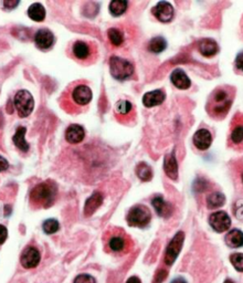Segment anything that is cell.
Here are the masks:
<instances>
[{"instance_id": "obj_34", "label": "cell", "mask_w": 243, "mask_h": 283, "mask_svg": "<svg viewBox=\"0 0 243 283\" xmlns=\"http://www.w3.org/2000/svg\"><path fill=\"white\" fill-rule=\"evenodd\" d=\"M74 283H95V279L90 275H80L75 278Z\"/></svg>"}, {"instance_id": "obj_17", "label": "cell", "mask_w": 243, "mask_h": 283, "mask_svg": "<svg viewBox=\"0 0 243 283\" xmlns=\"http://www.w3.org/2000/svg\"><path fill=\"white\" fill-rule=\"evenodd\" d=\"M198 50L201 53L202 56L206 58H211L215 56L219 51V46L218 43L213 39H201L199 42H198Z\"/></svg>"}, {"instance_id": "obj_24", "label": "cell", "mask_w": 243, "mask_h": 283, "mask_svg": "<svg viewBox=\"0 0 243 283\" xmlns=\"http://www.w3.org/2000/svg\"><path fill=\"white\" fill-rule=\"evenodd\" d=\"M226 244L230 248H241L243 247V232L239 229H232L226 236Z\"/></svg>"}, {"instance_id": "obj_26", "label": "cell", "mask_w": 243, "mask_h": 283, "mask_svg": "<svg viewBox=\"0 0 243 283\" xmlns=\"http://www.w3.org/2000/svg\"><path fill=\"white\" fill-rule=\"evenodd\" d=\"M26 132H27L26 127H22V126L18 127L17 132L12 138L13 144H15V145L22 152H27L29 150V144L26 141Z\"/></svg>"}, {"instance_id": "obj_9", "label": "cell", "mask_w": 243, "mask_h": 283, "mask_svg": "<svg viewBox=\"0 0 243 283\" xmlns=\"http://www.w3.org/2000/svg\"><path fill=\"white\" fill-rule=\"evenodd\" d=\"M15 107L20 118H27L31 114L34 107V101L31 93L27 90H20L18 91L13 98Z\"/></svg>"}, {"instance_id": "obj_13", "label": "cell", "mask_w": 243, "mask_h": 283, "mask_svg": "<svg viewBox=\"0 0 243 283\" xmlns=\"http://www.w3.org/2000/svg\"><path fill=\"white\" fill-rule=\"evenodd\" d=\"M152 15L160 22H170L175 16L174 7L167 1H160L152 8Z\"/></svg>"}, {"instance_id": "obj_35", "label": "cell", "mask_w": 243, "mask_h": 283, "mask_svg": "<svg viewBox=\"0 0 243 283\" xmlns=\"http://www.w3.org/2000/svg\"><path fill=\"white\" fill-rule=\"evenodd\" d=\"M167 276H168L167 270H165V269H159V270L157 271L156 275H155L154 283H161L166 279V277Z\"/></svg>"}, {"instance_id": "obj_36", "label": "cell", "mask_w": 243, "mask_h": 283, "mask_svg": "<svg viewBox=\"0 0 243 283\" xmlns=\"http://www.w3.org/2000/svg\"><path fill=\"white\" fill-rule=\"evenodd\" d=\"M235 215L237 218L243 220V201H239V203L236 204Z\"/></svg>"}, {"instance_id": "obj_4", "label": "cell", "mask_w": 243, "mask_h": 283, "mask_svg": "<svg viewBox=\"0 0 243 283\" xmlns=\"http://www.w3.org/2000/svg\"><path fill=\"white\" fill-rule=\"evenodd\" d=\"M71 55L75 60L84 62V63H92L96 59L97 48L94 43L78 40L72 44Z\"/></svg>"}, {"instance_id": "obj_11", "label": "cell", "mask_w": 243, "mask_h": 283, "mask_svg": "<svg viewBox=\"0 0 243 283\" xmlns=\"http://www.w3.org/2000/svg\"><path fill=\"white\" fill-rule=\"evenodd\" d=\"M115 118L121 123H129L135 118L134 105L129 101L121 100L115 104Z\"/></svg>"}, {"instance_id": "obj_22", "label": "cell", "mask_w": 243, "mask_h": 283, "mask_svg": "<svg viewBox=\"0 0 243 283\" xmlns=\"http://www.w3.org/2000/svg\"><path fill=\"white\" fill-rule=\"evenodd\" d=\"M166 94L161 90H155V91L148 92L143 97V104L146 107H154L160 105L165 101Z\"/></svg>"}, {"instance_id": "obj_8", "label": "cell", "mask_w": 243, "mask_h": 283, "mask_svg": "<svg viewBox=\"0 0 243 283\" xmlns=\"http://www.w3.org/2000/svg\"><path fill=\"white\" fill-rule=\"evenodd\" d=\"M152 219V214L146 206L137 205L129 210V213L126 217L127 223L132 227L145 228L150 223Z\"/></svg>"}, {"instance_id": "obj_23", "label": "cell", "mask_w": 243, "mask_h": 283, "mask_svg": "<svg viewBox=\"0 0 243 283\" xmlns=\"http://www.w3.org/2000/svg\"><path fill=\"white\" fill-rule=\"evenodd\" d=\"M164 170H165L166 175H167L170 179L176 181L178 177V164H177L176 157H175L174 153L165 156Z\"/></svg>"}, {"instance_id": "obj_20", "label": "cell", "mask_w": 243, "mask_h": 283, "mask_svg": "<svg viewBox=\"0 0 243 283\" xmlns=\"http://www.w3.org/2000/svg\"><path fill=\"white\" fill-rule=\"evenodd\" d=\"M85 131L84 128L78 124H72L66 128L65 140L71 144H79L84 140Z\"/></svg>"}, {"instance_id": "obj_45", "label": "cell", "mask_w": 243, "mask_h": 283, "mask_svg": "<svg viewBox=\"0 0 243 283\" xmlns=\"http://www.w3.org/2000/svg\"><path fill=\"white\" fill-rule=\"evenodd\" d=\"M242 28H243V22H242Z\"/></svg>"}, {"instance_id": "obj_7", "label": "cell", "mask_w": 243, "mask_h": 283, "mask_svg": "<svg viewBox=\"0 0 243 283\" xmlns=\"http://www.w3.org/2000/svg\"><path fill=\"white\" fill-rule=\"evenodd\" d=\"M107 248L112 252H124L127 250L132 241L121 229H113L107 233Z\"/></svg>"}, {"instance_id": "obj_31", "label": "cell", "mask_w": 243, "mask_h": 283, "mask_svg": "<svg viewBox=\"0 0 243 283\" xmlns=\"http://www.w3.org/2000/svg\"><path fill=\"white\" fill-rule=\"evenodd\" d=\"M166 47H167V42L163 37L152 38L150 42V50L154 53L163 52Z\"/></svg>"}, {"instance_id": "obj_10", "label": "cell", "mask_w": 243, "mask_h": 283, "mask_svg": "<svg viewBox=\"0 0 243 283\" xmlns=\"http://www.w3.org/2000/svg\"><path fill=\"white\" fill-rule=\"evenodd\" d=\"M184 241V233L182 231L177 232L175 237L172 239V241L169 242L167 248H166L165 252V263L167 266H172V264L176 261L177 257L181 253L182 245Z\"/></svg>"}, {"instance_id": "obj_39", "label": "cell", "mask_w": 243, "mask_h": 283, "mask_svg": "<svg viewBox=\"0 0 243 283\" xmlns=\"http://www.w3.org/2000/svg\"><path fill=\"white\" fill-rule=\"evenodd\" d=\"M18 4H19V1H18V0H4L3 1V6L7 9H9V10L15 9Z\"/></svg>"}, {"instance_id": "obj_28", "label": "cell", "mask_w": 243, "mask_h": 283, "mask_svg": "<svg viewBox=\"0 0 243 283\" xmlns=\"http://www.w3.org/2000/svg\"><path fill=\"white\" fill-rule=\"evenodd\" d=\"M136 175L137 177L143 182H150L152 177V170L150 165L146 163H139L136 166Z\"/></svg>"}, {"instance_id": "obj_16", "label": "cell", "mask_w": 243, "mask_h": 283, "mask_svg": "<svg viewBox=\"0 0 243 283\" xmlns=\"http://www.w3.org/2000/svg\"><path fill=\"white\" fill-rule=\"evenodd\" d=\"M192 141L198 150L206 151V150H208L211 145V143H213V135H211V133L208 131V129L201 128V129H198V131L195 133Z\"/></svg>"}, {"instance_id": "obj_41", "label": "cell", "mask_w": 243, "mask_h": 283, "mask_svg": "<svg viewBox=\"0 0 243 283\" xmlns=\"http://www.w3.org/2000/svg\"><path fill=\"white\" fill-rule=\"evenodd\" d=\"M126 283H142L137 277H130Z\"/></svg>"}, {"instance_id": "obj_25", "label": "cell", "mask_w": 243, "mask_h": 283, "mask_svg": "<svg viewBox=\"0 0 243 283\" xmlns=\"http://www.w3.org/2000/svg\"><path fill=\"white\" fill-rule=\"evenodd\" d=\"M206 203L207 207L209 209H217L219 207H222L224 203H226V197H224L222 192L213 191L207 196Z\"/></svg>"}, {"instance_id": "obj_6", "label": "cell", "mask_w": 243, "mask_h": 283, "mask_svg": "<svg viewBox=\"0 0 243 283\" xmlns=\"http://www.w3.org/2000/svg\"><path fill=\"white\" fill-rule=\"evenodd\" d=\"M111 74L114 79L124 81L130 78L134 73V66L127 60L122 59L120 57H112L110 59Z\"/></svg>"}, {"instance_id": "obj_33", "label": "cell", "mask_w": 243, "mask_h": 283, "mask_svg": "<svg viewBox=\"0 0 243 283\" xmlns=\"http://www.w3.org/2000/svg\"><path fill=\"white\" fill-rule=\"evenodd\" d=\"M230 261L236 270L243 272V253H233L230 255Z\"/></svg>"}, {"instance_id": "obj_42", "label": "cell", "mask_w": 243, "mask_h": 283, "mask_svg": "<svg viewBox=\"0 0 243 283\" xmlns=\"http://www.w3.org/2000/svg\"><path fill=\"white\" fill-rule=\"evenodd\" d=\"M170 283H187V281L182 279V278H177V279H175L173 280Z\"/></svg>"}, {"instance_id": "obj_15", "label": "cell", "mask_w": 243, "mask_h": 283, "mask_svg": "<svg viewBox=\"0 0 243 283\" xmlns=\"http://www.w3.org/2000/svg\"><path fill=\"white\" fill-rule=\"evenodd\" d=\"M35 46L41 50H47L51 48L53 42H55V35L48 29H40L34 34Z\"/></svg>"}, {"instance_id": "obj_21", "label": "cell", "mask_w": 243, "mask_h": 283, "mask_svg": "<svg viewBox=\"0 0 243 283\" xmlns=\"http://www.w3.org/2000/svg\"><path fill=\"white\" fill-rule=\"evenodd\" d=\"M172 83L179 90H187L191 87V81L188 78L187 74L181 69H176L173 71L170 75Z\"/></svg>"}, {"instance_id": "obj_14", "label": "cell", "mask_w": 243, "mask_h": 283, "mask_svg": "<svg viewBox=\"0 0 243 283\" xmlns=\"http://www.w3.org/2000/svg\"><path fill=\"white\" fill-rule=\"evenodd\" d=\"M40 252L33 247H27L21 254L20 262L26 269L35 268L40 262Z\"/></svg>"}, {"instance_id": "obj_1", "label": "cell", "mask_w": 243, "mask_h": 283, "mask_svg": "<svg viewBox=\"0 0 243 283\" xmlns=\"http://www.w3.org/2000/svg\"><path fill=\"white\" fill-rule=\"evenodd\" d=\"M236 90L228 85L215 88L207 102V112L214 120H221L230 111L235 100Z\"/></svg>"}, {"instance_id": "obj_19", "label": "cell", "mask_w": 243, "mask_h": 283, "mask_svg": "<svg viewBox=\"0 0 243 283\" xmlns=\"http://www.w3.org/2000/svg\"><path fill=\"white\" fill-rule=\"evenodd\" d=\"M152 204L154 206L156 213L158 214V216H160V217L168 218L173 215L174 212L173 206L167 203V201H165L161 196L154 197L152 200Z\"/></svg>"}, {"instance_id": "obj_30", "label": "cell", "mask_w": 243, "mask_h": 283, "mask_svg": "<svg viewBox=\"0 0 243 283\" xmlns=\"http://www.w3.org/2000/svg\"><path fill=\"white\" fill-rule=\"evenodd\" d=\"M107 37L110 39V42L114 47H121L124 43V34L118 28H111L107 31Z\"/></svg>"}, {"instance_id": "obj_5", "label": "cell", "mask_w": 243, "mask_h": 283, "mask_svg": "<svg viewBox=\"0 0 243 283\" xmlns=\"http://www.w3.org/2000/svg\"><path fill=\"white\" fill-rule=\"evenodd\" d=\"M228 145L233 150H243V114L241 113L236 114L231 121Z\"/></svg>"}, {"instance_id": "obj_3", "label": "cell", "mask_w": 243, "mask_h": 283, "mask_svg": "<svg viewBox=\"0 0 243 283\" xmlns=\"http://www.w3.org/2000/svg\"><path fill=\"white\" fill-rule=\"evenodd\" d=\"M58 195L57 185L51 181L43 182L33 187L30 201L34 208H48L55 203Z\"/></svg>"}, {"instance_id": "obj_43", "label": "cell", "mask_w": 243, "mask_h": 283, "mask_svg": "<svg viewBox=\"0 0 243 283\" xmlns=\"http://www.w3.org/2000/svg\"><path fill=\"white\" fill-rule=\"evenodd\" d=\"M223 283H235V282H233V281H232L231 279H227V280H226V281H224Z\"/></svg>"}, {"instance_id": "obj_29", "label": "cell", "mask_w": 243, "mask_h": 283, "mask_svg": "<svg viewBox=\"0 0 243 283\" xmlns=\"http://www.w3.org/2000/svg\"><path fill=\"white\" fill-rule=\"evenodd\" d=\"M128 2L126 0H114L110 3V12L114 17H119L126 11Z\"/></svg>"}, {"instance_id": "obj_32", "label": "cell", "mask_w": 243, "mask_h": 283, "mask_svg": "<svg viewBox=\"0 0 243 283\" xmlns=\"http://www.w3.org/2000/svg\"><path fill=\"white\" fill-rule=\"evenodd\" d=\"M43 231L47 233V235H52V233H56L59 230L60 224L59 221L57 219H48L42 224Z\"/></svg>"}, {"instance_id": "obj_38", "label": "cell", "mask_w": 243, "mask_h": 283, "mask_svg": "<svg viewBox=\"0 0 243 283\" xmlns=\"http://www.w3.org/2000/svg\"><path fill=\"white\" fill-rule=\"evenodd\" d=\"M236 68L243 72V51L240 52L236 58Z\"/></svg>"}, {"instance_id": "obj_2", "label": "cell", "mask_w": 243, "mask_h": 283, "mask_svg": "<svg viewBox=\"0 0 243 283\" xmlns=\"http://www.w3.org/2000/svg\"><path fill=\"white\" fill-rule=\"evenodd\" d=\"M92 100V91L87 84L73 83L63 93L61 104L70 113H79Z\"/></svg>"}, {"instance_id": "obj_37", "label": "cell", "mask_w": 243, "mask_h": 283, "mask_svg": "<svg viewBox=\"0 0 243 283\" xmlns=\"http://www.w3.org/2000/svg\"><path fill=\"white\" fill-rule=\"evenodd\" d=\"M7 237H8L7 228L2 226V224H0V245H2L3 242L7 240Z\"/></svg>"}, {"instance_id": "obj_44", "label": "cell", "mask_w": 243, "mask_h": 283, "mask_svg": "<svg viewBox=\"0 0 243 283\" xmlns=\"http://www.w3.org/2000/svg\"><path fill=\"white\" fill-rule=\"evenodd\" d=\"M242 181H243V174H242Z\"/></svg>"}, {"instance_id": "obj_27", "label": "cell", "mask_w": 243, "mask_h": 283, "mask_svg": "<svg viewBox=\"0 0 243 283\" xmlns=\"http://www.w3.org/2000/svg\"><path fill=\"white\" fill-rule=\"evenodd\" d=\"M28 16L33 21H43L44 18H46V9H44L41 3L35 2L29 7Z\"/></svg>"}, {"instance_id": "obj_18", "label": "cell", "mask_w": 243, "mask_h": 283, "mask_svg": "<svg viewBox=\"0 0 243 283\" xmlns=\"http://www.w3.org/2000/svg\"><path fill=\"white\" fill-rule=\"evenodd\" d=\"M103 200H104V197H103V195L100 191L93 192V195L90 197L87 201H85V206H84L85 217H90V216H92L94 213H95L96 210L100 208Z\"/></svg>"}, {"instance_id": "obj_40", "label": "cell", "mask_w": 243, "mask_h": 283, "mask_svg": "<svg viewBox=\"0 0 243 283\" xmlns=\"http://www.w3.org/2000/svg\"><path fill=\"white\" fill-rule=\"evenodd\" d=\"M9 167V164L6 158H3L2 156H0V173L4 172V170H7Z\"/></svg>"}, {"instance_id": "obj_12", "label": "cell", "mask_w": 243, "mask_h": 283, "mask_svg": "<svg viewBox=\"0 0 243 283\" xmlns=\"http://www.w3.org/2000/svg\"><path fill=\"white\" fill-rule=\"evenodd\" d=\"M209 223L214 231L224 232L230 228L231 219L226 212H217L210 215Z\"/></svg>"}]
</instances>
